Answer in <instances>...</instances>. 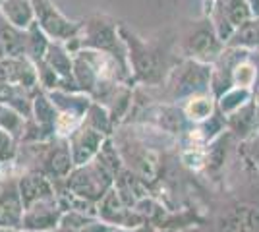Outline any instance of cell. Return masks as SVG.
Here are the masks:
<instances>
[{"label":"cell","instance_id":"1","mask_svg":"<svg viewBox=\"0 0 259 232\" xmlns=\"http://www.w3.org/2000/svg\"><path fill=\"white\" fill-rule=\"evenodd\" d=\"M118 25L120 23H114V20H110L108 16L93 14L81 22L79 35L66 41V47L72 55H76L81 49H93V51L108 53L114 58H118L124 66H128V51H126V44L120 37Z\"/></svg>","mask_w":259,"mask_h":232},{"label":"cell","instance_id":"2","mask_svg":"<svg viewBox=\"0 0 259 232\" xmlns=\"http://www.w3.org/2000/svg\"><path fill=\"white\" fill-rule=\"evenodd\" d=\"M122 41L128 51V66L132 79L143 85H159L164 79V55L161 47L136 35L124 23L118 25Z\"/></svg>","mask_w":259,"mask_h":232},{"label":"cell","instance_id":"3","mask_svg":"<svg viewBox=\"0 0 259 232\" xmlns=\"http://www.w3.org/2000/svg\"><path fill=\"white\" fill-rule=\"evenodd\" d=\"M211 76H213V64L186 58L168 72L166 87L172 99L186 101L192 95L211 91Z\"/></svg>","mask_w":259,"mask_h":232},{"label":"cell","instance_id":"4","mask_svg":"<svg viewBox=\"0 0 259 232\" xmlns=\"http://www.w3.org/2000/svg\"><path fill=\"white\" fill-rule=\"evenodd\" d=\"M227 44L223 43L217 35L211 20L205 16V20L195 23V27L184 37V53L188 58H194L205 64H215L217 58L223 55Z\"/></svg>","mask_w":259,"mask_h":232},{"label":"cell","instance_id":"5","mask_svg":"<svg viewBox=\"0 0 259 232\" xmlns=\"http://www.w3.org/2000/svg\"><path fill=\"white\" fill-rule=\"evenodd\" d=\"M35 8V22L41 25L45 33L53 41H70L79 35L81 22L68 20L62 12L56 8L53 0H31Z\"/></svg>","mask_w":259,"mask_h":232},{"label":"cell","instance_id":"6","mask_svg":"<svg viewBox=\"0 0 259 232\" xmlns=\"http://www.w3.org/2000/svg\"><path fill=\"white\" fill-rule=\"evenodd\" d=\"M62 207L58 199H45L37 201L23 211L22 226L25 232H45V230H56L58 222L62 217Z\"/></svg>","mask_w":259,"mask_h":232},{"label":"cell","instance_id":"7","mask_svg":"<svg viewBox=\"0 0 259 232\" xmlns=\"http://www.w3.org/2000/svg\"><path fill=\"white\" fill-rule=\"evenodd\" d=\"M20 178L0 180V226L20 228L23 219V199L20 194Z\"/></svg>","mask_w":259,"mask_h":232},{"label":"cell","instance_id":"8","mask_svg":"<svg viewBox=\"0 0 259 232\" xmlns=\"http://www.w3.org/2000/svg\"><path fill=\"white\" fill-rule=\"evenodd\" d=\"M68 144H70L74 165L81 166L99 155L101 147L105 144V133L97 132L95 128L83 124V126H79V128H76L74 132L70 133Z\"/></svg>","mask_w":259,"mask_h":232},{"label":"cell","instance_id":"9","mask_svg":"<svg viewBox=\"0 0 259 232\" xmlns=\"http://www.w3.org/2000/svg\"><path fill=\"white\" fill-rule=\"evenodd\" d=\"M18 182H20V194H22L23 199V207H29L33 203L45 201V199H58L53 180L49 176H45L43 172H39V170L23 174Z\"/></svg>","mask_w":259,"mask_h":232},{"label":"cell","instance_id":"10","mask_svg":"<svg viewBox=\"0 0 259 232\" xmlns=\"http://www.w3.org/2000/svg\"><path fill=\"white\" fill-rule=\"evenodd\" d=\"M217 232H259V209L251 205H236L221 217Z\"/></svg>","mask_w":259,"mask_h":232},{"label":"cell","instance_id":"11","mask_svg":"<svg viewBox=\"0 0 259 232\" xmlns=\"http://www.w3.org/2000/svg\"><path fill=\"white\" fill-rule=\"evenodd\" d=\"M45 62L53 68L54 72L58 74V77L62 79L60 89H64V83H68V81L77 87L76 79H74V55L68 51L64 41H51L49 51L45 55Z\"/></svg>","mask_w":259,"mask_h":232},{"label":"cell","instance_id":"12","mask_svg":"<svg viewBox=\"0 0 259 232\" xmlns=\"http://www.w3.org/2000/svg\"><path fill=\"white\" fill-rule=\"evenodd\" d=\"M25 56V29L16 27L0 14V60Z\"/></svg>","mask_w":259,"mask_h":232},{"label":"cell","instance_id":"13","mask_svg":"<svg viewBox=\"0 0 259 232\" xmlns=\"http://www.w3.org/2000/svg\"><path fill=\"white\" fill-rule=\"evenodd\" d=\"M225 120L228 132L238 133L240 137H248L251 132H255V126H259V103L253 99L240 111L227 116Z\"/></svg>","mask_w":259,"mask_h":232},{"label":"cell","instance_id":"14","mask_svg":"<svg viewBox=\"0 0 259 232\" xmlns=\"http://www.w3.org/2000/svg\"><path fill=\"white\" fill-rule=\"evenodd\" d=\"M182 109L188 116V120L192 124H199V122L211 118L217 112V97L211 91L197 93V95H192L186 99Z\"/></svg>","mask_w":259,"mask_h":232},{"label":"cell","instance_id":"15","mask_svg":"<svg viewBox=\"0 0 259 232\" xmlns=\"http://www.w3.org/2000/svg\"><path fill=\"white\" fill-rule=\"evenodd\" d=\"M0 14L20 29H27L35 22V8L31 0H4Z\"/></svg>","mask_w":259,"mask_h":232},{"label":"cell","instance_id":"16","mask_svg":"<svg viewBox=\"0 0 259 232\" xmlns=\"http://www.w3.org/2000/svg\"><path fill=\"white\" fill-rule=\"evenodd\" d=\"M253 99H255V91H253V89L232 85V87L227 89L223 95L217 97V111L227 118V116L234 114L236 111H240L242 107H246V105L251 103Z\"/></svg>","mask_w":259,"mask_h":232},{"label":"cell","instance_id":"17","mask_svg":"<svg viewBox=\"0 0 259 232\" xmlns=\"http://www.w3.org/2000/svg\"><path fill=\"white\" fill-rule=\"evenodd\" d=\"M51 37L45 33L41 29V25L37 22H33L27 29H25V56L31 60V62H41L45 60V55L49 51V44H51Z\"/></svg>","mask_w":259,"mask_h":232},{"label":"cell","instance_id":"18","mask_svg":"<svg viewBox=\"0 0 259 232\" xmlns=\"http://www.w3.org/2000/svg\"><path fill=\"white\" fill-rule=\"evenodd\" d=\"M227 47H238V49L259 53V16H253L248 22L238 25Z\"/></svg>","mask_w":259,"mask_h":232},{"label":"cell","instance_id":"19","mask_svg":"<svg viewBox=\"0 0 259 232\" xmlns=\"http://www.w3.org/2000/svg\"><path fill=\"white\" fill-rule=\"evenodd\" d=\"M215 6L232 22L234 27L248 22L249 18H253V12L249 8L248 0H217Z\"/></svg>","mask_w":259,"mask_h":232},{"label":"cell","instance_id":"20","mask_svg":"<svg viewBox=\"0 0 259 232\" xmlns=\"http://www.w3.org/2000/svg\"><path fill=\"white\" fill-rule=\"evenodd\" d=\"M0 128L12 133L14 137H23V130H25V120L23 114L18 112L16 109H12L8 105L0 103Z\"/></svg>","mask_w":259,"mask_h":232},{"label":"cell","instance_id":"21","mask_svg":"<svg viewBox=\"0 0 259 232\" xmlns=\"http://www.w3.org/2000/svg\"><path fill=\"white\" fill-rule=\"evenodd\" d=\"M16 155V137L0 128V163H8Z\"/></svg>","mask_w":259,"mask_h":232},{"label":"cell","instance_id":"22","mask_svg":"<svg viewBox=\"0 0 259 232\" xmlns=\"http://www.w3.org/2000/svg\"><path fill=\"white\" fill-rule=\"evenodd\" d=\"M248 4L253 12V16H259V0H248Z\"/></svg>","mask_w":259,"mask_h":232},{"label":"cell","instance_id":"23","mask_svg":"<svg viewBox=\"0 0 259 232\" xmlns=\"http://www.w3.org/2000/svg\"><path fill=\"white\" fill-rule=\"evenodd\" d=\"M110 232H136V228H130V226H116Z\"/></svg>","mask_w":259,"mask_h":232},{"label":"cell","instance_id":"24","mask_svg":"<svg viewBox=\"0 0 259 232\" xmlns=\"http://www.w3.org/2000/svg\"><path fill=\"white\" fill-rule=\"evenodd\" d=\"M136 232H151V230L147 228V224H141V226H138V228H136Z\"/></svg>","mask_w":259,"mask_h":232},{"label":"cell","instance_id":"25","mask_svg":"<svg viewBox=\"0 0 259 232\" xmlns=\"http://www.w3.org/2000/svg\"><path fill=\"white\" fill-rule=\"evenodd\" d=\"M0 232H16L14 228H6V226H0Z\"/></svg>","mask_w":259,"mask_h":232},{"label":"cell","instance_id":"26","mask_svg":"<svg viewBox=\"0 0 259 232\" xmlns=\"http://www.w3.org/2000/svg\"><path fill=\"white\" fill-rule=\"evenodd\" d=\"M2 85H4V77H2V72H0V89H2Z\"/></svg>","mask_w":259,"mask_h":232},{"label":"cell","instance_id":"27","mask_svg":"<svg viewBox=\"0 0 259 232\" xmlns=\"http://www.w3.org/2000/svg\"><path fill=\"white\" fill-rule=\"evenodd\" d=\"M45 232H58V230H45Z\"/></svg>","mask_w":259,"mask_h":232},{"label":"cell","instance_id":"28","mask_svg":"<svg viewBox=\"0 0 259 232\" xmlns=\"http://www.w3.org/2000/svg\"><path fill=\"white\" fill-rule=\"evenodd\" d=\"M2 2H4V0H0V6H2Z\"/></svg>","mask_w":259,"mask_h":232},{"label":"cell","instance_id":"29","mask_svg":"<svg viewBox=\"0 0 259 232\" xmlns=\"http://www.w3.org/2000/svg\"><path fill=\"white\" fill-rule=\"evenodd\" d=\"M23 232H25V230H23Z\"/></svg>","mask_w":259,"mask_h":232}]
</instances>
